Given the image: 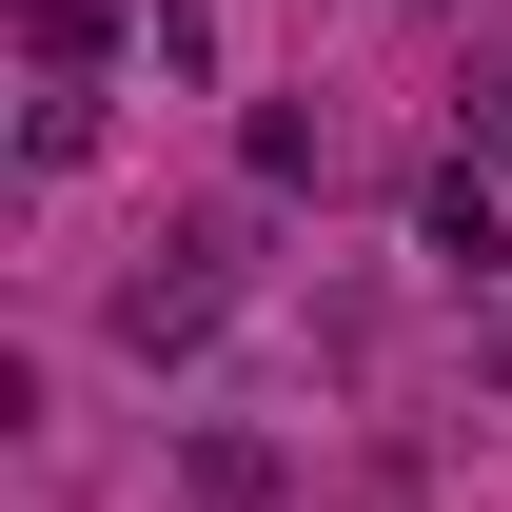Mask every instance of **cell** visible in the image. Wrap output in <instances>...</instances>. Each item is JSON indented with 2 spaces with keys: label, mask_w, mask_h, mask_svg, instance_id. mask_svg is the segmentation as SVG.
Segmentation results:
<instances>
[{
  "label": "cell",
  "mask_w": 512,
  "mask_h": 512,
  "mask_svg": "<svg viewBox=\"0 0 512 512\" xmlns=\"http://www.w3.org/2000/svg\"><path fill=\"white\" fill-rule=\"evenodd\" d=\"M453 158H493V178H512V79H473V138H453Z\"/></svg>",
  "instance_id": "3"
},
{
  "label": "cell",
  "mask_w": 512,
  "mask_h": 512,
  "mask_svg": "<svg viewBox=\"0 0 512 512\" xmlns=\"http://www.w3.org/2000/svg\"><path fill=\"white\" fill-rule=\"evenodd\" d=\"M414 237H434L453 276H512V178H493V158H453V178L414 197Z\"/></svg>",
  "instance_id": "2"
},
{
  "label": "cell",
  "mask_w": 512,
  "mask_h": 512,
  "mask_svg": "<svg viewBox=\"0 0 512 512\" xmlns=\"http://www.w3.org/2000/svg\"><path fill=\"white\" fill-rule=\"evenodd\" d=\"M217 296H237V217H197L158 276H119V355H197V335H217Z\"/></svg>",
  "instance_id": "1"
}]
</instances>
